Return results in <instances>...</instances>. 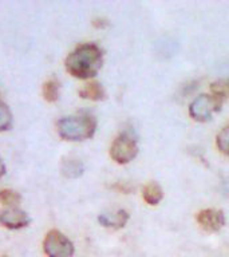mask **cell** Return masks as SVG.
Instances as JSON below:
<instances>
[{
	"label": "cell",
	"mask_w": 229,
	"mask_h": 257,
	"mask_svg": "<svg viewBox=\"0 0 229 257\" xmlns=\"http://www.w3.org/2000/svg\"><path fill=\"white\" fill-rule=\"evenodd\" d=\"M197 222L206 232H218L225 225V216L222 210L204 209L196 216Z\"/></svg>",
	"instance_id": "8992f818"
},
{
	"label": "cell",
	"mask_w": 229,
	"mask_h": 257,
	"mask_svg": "<svg viewBox=\"0 0 229 257\" xmlns=\"http://www.w3.org/2000/svg\"><path fill=\"white\" fill-rule=\"evenodd\" d=\"M30 224V217L26 212L16 208L4 209L0 212V225L8 229H20Z\"/></svg>",
	"instance_id": "52a82bcc"
},
{
	"label": "cell",
	"mask_w": 229,
	"mask_h": 257,
	"mask_svg": "<svg viewBox=\"0 0 229 257\" xmlns=\"http://www.w3.org/2000/svg\"><path fill=\"white\" fill-rule=\"evenodd\" d=\"M99 224L104 228H111V229H120L124 228L126 222L129 221V213L124 209H120L114 213H103L98 217Z\"/></svg>",
	"instance_id": "ba28073f"
},
{
	"label": "cell",
	"mask_w": 229,
	"mask_h": 257,
	"mask_svg": "<svg viewBox=\"0 0 229 257\" xmlns=\"http://www.w3.org/2000/svg\"><path fill=\"white\" fill-rule=\"evenodd\" d=\"M96 130L94 116L83 114L76 116H66L58 122V133L66 141H84L91 138Z\"/></svg>",
	"instance_id": "7a4b0ae2"
},
{
	"label": "cell",
	"mask_w": 229,
	"mask_h": 257,
	"mask_svg": "<svg viewBox=\"0 0 229 257\" xmlns=\"http://www.w3.org/2000/svg\"><path fill=\"white\" fill-rule=\"evenodd\" d=\"M217 148L225 156L229 157V123L222 127L218 136H217Z\"/></svg>",
	"instance_id": "5bb4252c"
},
{
	"label": "cell",
	"mask_w": 229,
	"mask_h": 257,
	"mask_svg": "<svg viewBox=\"0 0 229 257\" xmlns=\"http://www.w3.org/2000/svg\"><path fill=\"white\" fill-rule=\"evenodd\" d=\"M79 95L83 99H90V100H102L106 96L102 84L98 82H90V83L84 84L83 87L79 90Z\"/></svg>",
	"instance_id": "9c48e42d"
},
{
	"label": "cell",
	"mask_w": 229,
	"mask_h": 257,
	"mask_svg": "<svg viewBox=\"0 0 229 257\" xmlns=\"http://www.w3.org/2000/svg\"><path fill=\"white\" fill-rule=\"evenodd\" d=\"M83 165L80 161L76 160H67L63 162L62 166V173L67 178H78L83 174Z\"/></svg>",
	"instance_id": "8fae6325"
},
{
	"label": "cell",
	"mask_w": 229,
	"mask_h": 257,
	"mask_svg": "<svg viewBox=\"0 0 229 257\" xmlns=\"http://www.w3.org/2000/svg\"><path fill=\"white\" fill-rule=\"evenodd\" d=\"M221 103H222V100L218 99L217 96L201 94L190 103L189 114L197 122H206L212 118L214 112L220 110Z\"/></svg>",
	"instance_id": "277c9868"
},
{
	"label": "cell",
	"mask_w": 229,
	"mask_h": 257,
	"mask_svg": "<svg viewBox=\"0 0 229 257\" xmlns=\"http://www.w3.org/2000/svg\"><path fill=\"white\" fill-rule=\"evenodd\" d=\"M142 197L149 205H158L162 200V197H164V193H162V189H161L160 185L152 182V184L145 186Z\"/></svg>",
	"instance_id": "30bf717a"
},
{
	"label": "cell",
	"mask_w": 229,
	"mask_h": 257,
	"mask_svg": "<svg viewBox=\"0 0 229 257\" xmlns=\"http://www.w3.org/2000/svg\"><path fill=\"white\" fill-rule=\"evenodd\" d=\"M43 96L47 102H55L59 98V83L56 79H50L43 84Z\"/></svg>",
	"instance_id": "7c38bea8"
},
{
	"label": "cell",
	"mask_w": 229,
	"mask_h": 257,
	"mask_svg": "<svg viewBox=\"0 0 229 257\" xmlns=\"http://www.w3.org/2000/svg\"><path fill=\"white\" fill-rule=\"evenodd\" d=\"M20 201V194L16 193L15 190H10V189H4L0 192V202L4 205H10V206H15Z\"/></svg>",
	"instance_id": "9a60e30c"
},
{
	"label": "cell",
	"mask_w": 229,
	"mask_h": 257,
	"mask_svg": "<svg viewBox=\"0 0 229 257\" xmlns=\"http://www.w3.org/2000/svg\"><path fill=\"white\" fill-rule=\"evenodd\" d=\"M12 114L4 103H0V132L8 130L11 126Z\"/></svg>",
	"instance_id": "2e32d148"
},
{
	"label": "cell",
	"mask_w": 229,
	"mask_h": 257,
	"mask_svg": "<svg viewBox=\"0 0 229 257\" xmlns=\"http://www.w3.org/2000/svg\"><path fill=\"white\" fill-rule=\"evenodd\" d=\"M103 63V54L98 46L92 43L76 47L66 59L67 71L75 78L88 79L98 74Z\"/></svg>",
	"instance_id": "6da1fadb"
},
{
	"label": "cell",
	"mask_w": 229,
	"mask_h": 257,
	"mask_svg": "<svg viewBox=\"0 0 229 257\" xmlns=\"http://www.w3.org/2000/svg\"><path fill=\"white\" fill-rule=\"evenodd\" d=\"M210 90H212V95L217 96L218 99H229V79L217 80L210 84Z\"/></svg>",
	"instance_id": "4fadbf2b"
},
{
	"label": "cell",
	"mask_w": 229,
	"mask_h": 257,
	"mask_svg": "<svg viewBox=\"0 0 229 257\" xmlns=\"http://www.w3.org/2000/svg\"><path fill=\"white\" fill-rule=\"evenodd\" d=\"M4 173H6V166H4V164L0 160V177H3Z\"/></svg>",
	"instance_id": "e0dca14e"
},
{
	"label": "cell",
	"mask_w": 229,
	"mask_h": 257,
	"mask_svg": "<svg viewBox=\"0 0 229 257\" xmlns=\"http://www.w3.org/2000/svg\"><path fill=\"white\" fill-rule=\"evenodd\" d=\"M43 249L48 257H72L74 245L63 233L51 230L43 241Z\"/></svg>",
	"instance_id": "5b68a950"
},
{
	"label": "cell",
	"mask_w": 229,
	"mask_h": 257,
	"mask_svg": "<svg viewBox=\"0 0 229 257\" xmlns=\"http://www.w3.org/2000/svg\"><path fill=\"white\" fill-rule=\"evenodd\" d=\"M138 154L137 141L129 133H122L112 142L110 148V156L117 164L125 165L133 161Z\"/></svg>",
	"instance_id": "3957f363"
}]
</instances>
